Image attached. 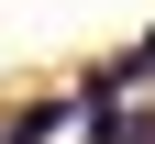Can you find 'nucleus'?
Here are the masks:
<instances>
[{
    "instance_id": "2",
    "label": "nucleus",
    "mask_w": 155,
    "mask_h": 144,
    "mask_svg": "<svg viewBox=\"0 0 155 144\" xmlns=\"http://www.w3.org/2000/svg\"><path fill=\"white\" fill-rule=\"evenodd\" d=\"M89 144H155V111H111V122H89Z\"/></svg>"
},
{
    "instance_id": "3",
    "label": "nucleus",
    "mask_w": 155,
    "mask_h": 144,
    "mask_svg": "<svg viewBox=\"0 0 155 144\" xmlns=\"http://www.w3.org/2000/svg\"><path fill=\"white\" fill-rule=\"evenodd\" d=\"M122 78H133V89H144V78H155V33H144V45H133V55H122Z\"/></svg>"
},
{
    "instance_id": "1",
    "label": "nucleus",
    "mask_w": 155,
    "mask_h": 144,
    "mask_svg": "<svg viewBox=\"0 0 155 144\" xmlns=\"http://www.w3.org/2000/svg\"><path fill=\"white\" fill-rule=\"evenodd\" d=\"M67 122H78V100H33V111L0 122V144H45V133H67Z\"/></svg>"
}]
</instances>
